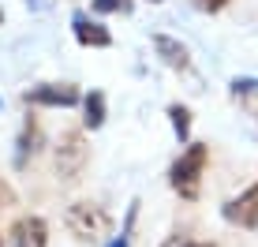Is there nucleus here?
<instances>
[{
	"label": "nucleus",
	"mask_w": 258,
	"mask_h": 247,
	"mask_svg": "<svg viewBox=\"0 0 258 247\" xmlns=\"http://www.w3.org/2000/svg\"><path fill=\"white\" fill-rule=\"evenodd\" d=\"M206 161H210V146L206 143H187V150H183V154L172 161V169H168V188H172L180 199L195 202L202 195V172H206Z\"/></svg>",
	"instance_id": "f257e3e1"
},
{
	"label": "nucleus",
	"mask_w": 258,
	"mask_h": 247,
	"mask_svg": "<svg viewBox=\"0 0 258 247\" xmlns=\"http://www.w3.org/2000/svg\"><path fill=\"white\" fill-rule=\"evenodd\" d=\"M86 161H90V146H86L83 131H64L56 143V157H52L60 183H79L86 172Z\"/></svg>",
	"instance_id": "f03ea898"
},
{
	"label": "nucleus",
	"mask_w": 258,
	"mask_h": 247,
	"mask_svg": "<svg viewBox=\"0 0 258 247\" xmlns=\"http://www.w3.org/2000/svg\"><path fill=\"white\" fill-rule=\"evenodd\" d=\"M64 225L79 240H101V236L112 232V214L105 206H97V202H75V206H68Z\"/></svg>",
	"instance_id": "7ed1b4c3"
},
{
	"label": "nucleus",
	"mask_w": 258,
	"mask_h": 247,
	"mask_svg": "<svg viewBox=\"0 0 258 247\" xmlns=\"http://www.w3.org/2000/svg\"><path fill=\"white\" fill-rule=\"evenodd\" d=\"M23 101L41 105V109H71V105L83 101V94L71 83H41V86H30V90L23 94Z\"/></svg>",
	"instance_id": "20e7f679"
},
{
	"label": "nucleus",
	"mask_w": 258,
	"mask_h": 247,
	"mask_svg": "<svg viewBox=\"0 0 258 247\" xmlns=\"http://www.w3.org/2000/svg\"><path fill=\"white\" fill-rule=\"evenodd\" d=\"M221 217H225L228 225H236V228H258V183H251L243 195L228 199L225 206H221Z\"/></svg>",
	"instance_id": "39448f33"
},
{
	"label": "nucleus",
	"mask_w": 258,
	"mask_h": 247,
	"mask_svg": "<svg viewBox=\"0 0 258 247\" xmlns=\"http://www.w3.org/2000/svg\"><path fill=\"white\" fill-rule=\"evenodd\" d=\"M41 146H45V135H41V124L34 116L23 120V131L19 139H15V169H26V165L34 161V157L41 154Z\"/></svg>",
	"instance_id": "423d86ee"
},
{
	"label": "nucleus",
	"mask_w": 258,
	"mask_h": 247,
	"mask_svg": "<svg viewBox=\"0 0 258 247\" xmlns=\"http://www.w3.org/2000/svg\"><path fill=\"white\" fill-rule=\"evenodd\" d=\"M154 49H157V56H161V64L165 68H172V72H180V75H191V52L183 41H176V38H168V34H154Z\"/></svg>",
	"instance_id": "0eeeda50"
},
{
	"label": "nucleus",
	"mask_w": 258,
	"mask_h": 247,
	"mask_svg": "<svg viewBox=\"0 0 258 247\" xmlns=\"http://www.w3.org/2000/svg\"><path fill=\"white\" fill-rule=\"evenodd\" d=\"M71 30H75V41L86 49H109L112 45V34L105 30L101 23H94L86 12H75L71 15Z\"/></svg>",
	"instance_id": "6e6552de"
},
{
	"label": "nucleus",
	"mask_w": 258,
	"mask_h": 247,
	"mask_svg": "<svg viewBox=\"0 0 258 247\" xmlns=\"http://www.w3.org/2000/svg\"><path fill=\"white\" fill-rule=\"evenodd\" d=\"M12 247H45L49 243V225L41 221V217H34V214H26L19 217V221L12 225Z\"/></svg>",
	"instance_id": "1a4fd4ad"
},
{
	"label": "nucleus",
	"mask_w": 258,
	"mask_h": 247,
	"mask_svg": "<svg viewBox=\"0 0 258 247\" xmlns=\"http://www.w3.org/2000/svg\"><path fill=\"white\" fill-rule=\"evenodd\" d=\"M83 124H86L90 131H97V128L105 124V94H101V90H90V94L83 98Z\"/></svg>",
	"instance_id": "9d476101"
},
{
	"label": "nucleus",
	"mask_w": 258,
	"mask_h": 247,
	"mask_svg": "<svg viewBox=\"0 0 258 247\" xmlns=\"http://www.w3.org/2000/svg\"><path fill=\"white\" fill-rule=\"evenodd\" d=\"M228 98L239 101V105H251V101L258 98V79H251V75L232 79V83H228Z\"/></svg>",
	"instance_id": "9b49d317"
},
{
	"label": "nucleus",
	"mask_w": 258,
	"mask_h": 247,
	"mask_svg": "<svg viewBox=\"0 0 258 247\" xmlns=\"http://www.w3.org/2000/svg\"><path fill=\"white\" fill-rule=\"evenodd\" d=\"M168 124H172V131H176L180 143L191 139V109L187 105H168Z\"/></svg>",
	"instance_id": "f8f14e48"
},
{
	"label": "nucleus",
	"mask_w": 258,
	"mask_h": 247,
	"mask_svg": "<svg viewBox=\"0 0 258 247\" xmlns=\"http://www.w3.org/2000/svg\"><path fill=\"white\" fill-rule=\"evenodd\" d=\"M135 8V0H90L94 15H127Z\"/></svg>",
	"instance_id": "ddd939ff"
},
{
	"label": "nucleus",
	"mask_w": 258,
	"mask_h": 247,
	"mask_svg": "<svg viewBox=\"0 0 258 247\" xmlns=\"http://www.w3.org/2000/svg\"><path fill=\"white\" fill-rule=\"evenodd\" d=\"M161 247H213V243H202V240H191V236H168Z\"/></svg>",
	"instance_id": "4468645a"
},
{
	"label": "nucleus",
	"mask_w": 258,
	"mask_h": 247,
	"mask_svg": "<svg viewBox=\"0 0 258 247\" xmlns=\"http://www.w3.org/2000/svg\"><path fill=\"white\" fill-rule=\"evenodd\" d=\"M12 206H15V191L0 180V214H4V210H12Z\"/></svg>",
	"instance_id": "2eb2a0df"
},
{
	"label": "nucleus",
	"mask_w": 258,
	"mask_h": 247,
	"mask_svg": "<svg viewBox=\"0 0 258 247\" xmlns=\"http://www.w3.org/2000/svg\"><path fill=\"white\" fill-rule=\"evenodd\" d=\"M228 0H195V8H202V12H221Z\"/></svg>",
	"instance_id": "dca6fc26"
},
{
	"label": "nucleus",
	"mask_w": 258,
	"mask_h": 247,
	"mask_svg": "<svg viewBox=\"0 0 258 247\" xmlns=\"http://www.w3.org/2000/svg\"><path fill=\"white\" fill-rule=\"evenodd\" d=\"M131 243V236H127V228H123V232L120 236H112V240H109V247H127Z\"/></svg>",
	"instance_id": "f3484780"
},
{
	"label": "nucleus",
	"mask_w": 258,
	"mask_h": 247,
	"mask_svg": "<svg viewBox=\"0 0 258 247\" xmlns=\"http://www.w3.org/2000/svg\"><path fill=\"white\" fill-rule=\"evenodd\" d=\"M251 112H254V120H258V105H251Z\"/></svg>",
	"instance_id": "a211bd4d"
},
{
	"label": "nucleus",
	"mask_w": 258,
	"mask_h": 247,
	"mask_svg": "<svg viewBox=\"0 0 258 247\" xmlns=\"http://www.w3.org/2000/svg\"><path fill=\"white\" fill-rule=\"evenodd\" d=\"M150 4H165V0H150Z\"/></svg>",
	"instance_id": "6ab92c4d"
},
{
	"label": "nucleus",
	"mask_w": 258,
	"mask_h": 247,
	"mask_svg": "<svg viewBox=\"0 0 258 247\" xmlns=\"http://www.w3.org/2000/svg\"><path fill=\"white\" fill-rule=\"evenodd\" d=\"M0 23H4V12H0Z\"/></svg>",
	"instance_id": "aec40b11"
},
{
	"label": "nucleus",
	"mask_w": 258,
	"mask_h": 247,
	"mask_svg": "<svg viewBox=\"0 0 258 247\" xmlns=\"http://www.w3.org/2000/svg\"><path fill=\"white\" fill-rule=\"evenodd\" d=\"M0 247H4V240H0Z\"/></svg>",
	"instance_id": "412c9836"
}]
</instances>
